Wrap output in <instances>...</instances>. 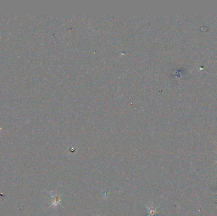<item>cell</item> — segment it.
Returning a JSON list of instances; mask_svg holds the SVG:
<instances>
[{
	"label": "cell",
	"mask_w": 217,
	"mask_h": 216,
	"mask_svg": "<svg viewBox=\"0 0 217 216\" xmlns=\"http://www.w3.org/2000/svg\"><path fill=\"white\" fill-rule=\"evenodd\" d=\"M51 196L52 197V203L50 205V207H57L58 205H60L61 206L63 207L62 205V204H61V196H62V194H60V195H58L57 194H53L52 193H50Z\"/></svg>",
	"instance_id": "obj_1"
},
{
	"label": "cell",
	"mask_w": 217,
	"mask_h": 216,
	"mask_svg": "<svg viewBox=\"0 0 217 216\" xmlns=\"http://www.w3.org/2000/svg\"><path fill=\"white\" fill-rule=\"evenodd\" d=\"M146 207L148 209V215L147 216H156V214L157 213V209L159 207V206L154 207L153 205V203L152 202V205L149 207L146 205Z\"/></svg>",
	"instance_id": "obj_2"
},
{
	"label": "cell",
	"mask_w": 217,
	"mask_h": 216,
	"mask_svg": "<svg viewBox=\"0 0 217 216\" xmlns=\"http://www.w3.org/2000/svg\"><path fill=\"white\" fill-rule=\"evenodd\" d=\"M216 163H217V161H216Z\"/></svg>",
	"instance_id": "obj_3"
},
{
	"label": "cell",
	"mask_w": 217,
	"mask_h": 216,
	"mask_svg": "<svg viewBox=\"0 0 217 216\" xmlns=\"http://www.w3.org/2000/svg\"><path fill=\"white\" fill-rule=\"evenodd\" d=\"M94 216H96V215H94Z\"/></svg>",
	"instance_id": "obj_4"
}]
</instances>
